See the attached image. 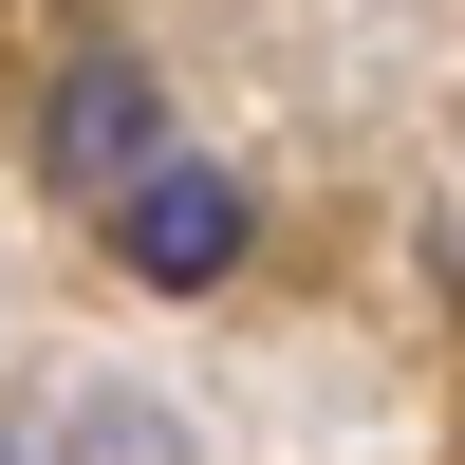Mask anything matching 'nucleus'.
<instances>
[{
  "label": "nucleus",
  "mask_w": 465,
  "mask_h": 465,
  "mask_svg": "<svg viewBox=\"0 0 465 465\" xmlns=\"http://www.w3.org/2000/svg\"><path fill=\"white\" fill-rule=\"evenodd\" d=\"M112 261H131L149 298H205L223 261H242V186H223V168H186V149H149V168L112 186Z\"/></svg>",
  "instance_id": "obj_2"
},
{
  "label": "nucleus",
  "mask_w": 465,
  "mask_h": 465,
  "mask_svg": "<svg viewBox=\"0 0 465 465\" xmlns=\"http://www.w3.org/2000/svg\"><path fill=\"white\" fill-rule=\"evenodd\" d=\"M149 149H168V94H149L112 37H94V56H56V94H37V186H56V205H112Z\"/></svg>",
  "instance_id": "obj_1"
}]
</instances>
